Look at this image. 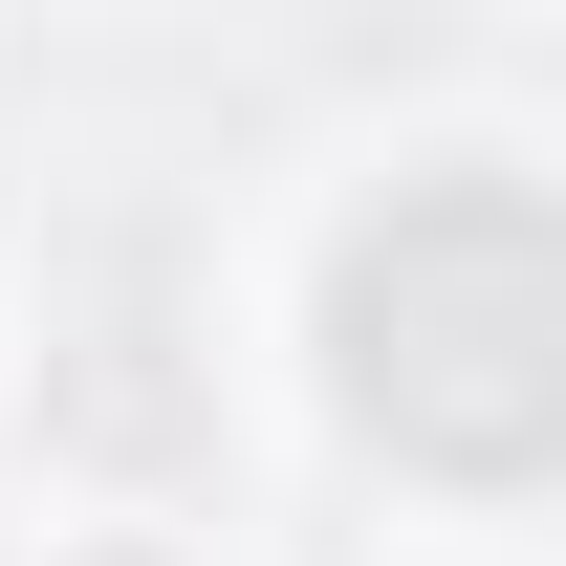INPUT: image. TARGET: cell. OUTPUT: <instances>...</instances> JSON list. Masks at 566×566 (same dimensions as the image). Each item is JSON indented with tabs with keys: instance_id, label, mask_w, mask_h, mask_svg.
Instances as JSON below:
<instances>
[{
	"instance_id": "1",
	"label": "cell",
	"mask_w": 566,
	"mask_h": 566,
	"mask_svg": "<svg viewBox=\"0 0 566 566\" xmlns=\"http://www.w3.org/2000/svg\"><path fill=\"white\" fill-rule=\"evenodd\" d=\"M349 415L415 436L436 480H545L566 458V218L545 197H415L349 240Z\"/></svg>"
}]
</instances>
